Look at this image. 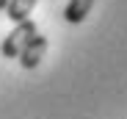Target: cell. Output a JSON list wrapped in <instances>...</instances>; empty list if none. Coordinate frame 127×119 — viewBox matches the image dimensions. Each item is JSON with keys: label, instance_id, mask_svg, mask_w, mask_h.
Segmentation results:
<instances>
[{"label": "cell", "instance_id": "obj_1", "mask_svg": "<svg viewBox=\"0 0 127 119\" xmlns=\"http://www.w3.org/2000/svg\"><path fill=\"white\" fill-rule=\"evenodd\" d=\"M36 31H39V28H36V22H33V19L14 22V31L3 39V44H0V53H3L6 58H17V55H19V50L28 44V39H31Z\"/></svg>", "mask_w": 127, "mask_h": 119}, {"label": "cell", "instance_id": "obj_4", "mask_svg": "<svg viewBox=\"0 0 127 119\" xmlns=\"http://www.w3.org/2000/svg\"><path fill=\"white\" fill-rule=\"evenodd\" d=\"M91 8H94V0H69L66 8H64V19L69 25H77V22H83L89 17Z\"/></svg>", "mask_w": 127, "mask_h": 119}, {"label": "cell", "instance_id": "obj_2", "mask_svg": "<svg viewBox=\"0 0 127 119\" xmlns=\"http://www.w3.org/2000/svg\"><path fill=\"white\" fill-rule=\"evenodd\" d=\"M44 53H47V36H41L39 31L28 39V44L19 50V64H22V69H36L39 64H41V58H44Z\"/></svg>", "mask_w": 127, "mask_h": 119}, {"label": "cell", "instance_id": "obj_5", "mask_svg": "<svg viewBox=\"0 0 127 119\" xmlns=\"http://www.w3.org/2000/svg\"><path fill=\"white\" fill-rule=\"evenodd\" d=\"M6 3H8V0H0V11H3V8H6Z\"/></svg>", "mask_w": 127, "mask_h": 119}, {"label": "cell", "instance_id": "obj_3", "mask_svg": "<svg viewBox=\"0 0 127 119\" xmlns=\"http://www.w3.org/2000/svg\"><path fill=\"white\" fill-rule=\"evenodd\" d=\"M36 3L39 0H8L3 11H6V17L11 19V22H22V19H31Z\"/></svg>", "mask_w": 127, "mask_h": 119}]
</instances>
